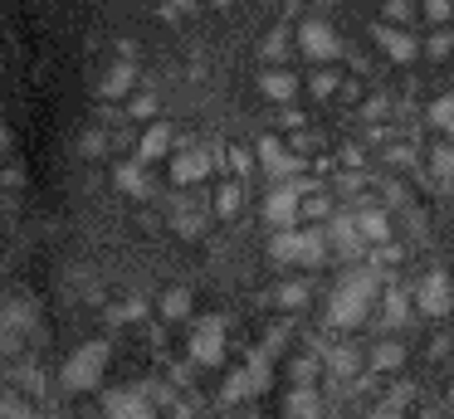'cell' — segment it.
<instances>
[{"mask_svg":"<svg viewBox=\"0 0 454 419\" xmlns=\"http://www.w3.org/2000/svg\"><path fill=\"white\" fill-rule=\"evenodd\" d=\"M372 302H376L372 292H356V288H347V283H337L333 298H327V327H333V331L362 327L366 312H372Z\"/></svg>","mask_w":454,"mask_h":419,"instance_id":"cell-1","label":"cell"},{"mask_svg":"<svg viewBox=\"0 0 454 419\" xmlns=\"http://www.w3.org/2000/svg\"><path fill=\"white\" fill-rule=\"evenodd\" d=\"M103 366H108V346H103V341H89L83 351H74V356L64 361V385H69V390H89L93 380L103 376Z\"/></svg>","mask_w":454,"mask_h":419,"instance_id":"cell-2","label":"cell"},{"mask_svg":"<svg viewBox=\"0 0 454 419\" xmlns=\"http://www.w3.org/2000/svg\"><path fill=\"white\" fill-rule=\"evenodd\" d=\"M294 44L303 49L308 58H317V64H333V58H342V44H337V35L323 25V19H303L294 35Z\"/></svg>","mask_w":454,"mask_h":419,"instance_id":"cell-3","label":"cell"},{"mask_svg":"<svg viewBox=\"0 0 454 419\" xmlns=\"http://www.w3.org/2000/svg\"><path fill=\"white\" fill-rule=\"evenodd\" d=\"M220 356H225V322L220 317L196 322V331H191V361L196 366H215Z\"/></svg>","mask_w":454,"mask_h":419,"instance_id":"cell-4","label":"cell"},{"mask_svg":"<svg viewBox=\"0 0 454 419\" xmlns=\"http://www.w3.org/2000/svg\"><path fill=\"white\" fill-rule=\"evenodd\" d=\"M352 224H356V234L366 239V249L391 239V214H386L381 200H362V205H356V214H352Z\"/></svg>","mask_w":454,"mask_h":419,"instance_id":"cell-5","label":"cell"},{"mask_svg":"<svg viewBox=\"0 0 454 419\" xmlns=\"http://www.w3.org/2000/svg\"><path fill=\"white\" fill-rule=\"evenodd\" d=\"M323 234H327V244L337 249V259H342V263H356V259L366 253V239L356 234L352 214H333V224H327Z\"/></svg>","mask_w":454,"mask_h":419,"instance_id":"cell-6","label":"cell"},{"mask_svg":"<svg viewBox=\"0 0 454 419\" xmlns=\"http://www.w3.org/2000/svg\"><path fill=\"white\" fill-rule=\"evenodd\" d=\"M264 220L274 224V229H288V224H298V181L294 185H274L264 200Z\"/></svg>","mask_w":454,"mask_h":419,"instance_id":"cell-7","label":"cell"},{"mask_svg":"<svg viewBox=\"0 0 454 419\" xmlns=\"http://www.w3.org/2000/svg\"><path fill=\"white\" fill-rule=\"evenodd\" d=\"M411 302L425 312V317H434V322H440L444 312H450V292H444V273H430V278H420V283H415Z\"/></svg>","mask_w":454,"mask_h":419,"instance_id":"cell-8","label":"cell"},{"mask_svg":"<svg viewBox=\"0 0 454 419\" xmlns=\"http://www.w3.org/2000/svg\"><path fill=\"white\" fill-rule=\"evenodd\" d=\"M103 409H108V419H152V405L142 390H113Z\"/></svg>","mask_w":454,"mask_h":419,"instance_id":"cell-9","label":"cell"},{"mask_svg":"<svg viewBox=\"0 0 454 419\" xmlns=\"http://www.w3.org/2000/svg\"><path fill=\"white\" fill-rule=\"evenodd\" d=\"M171 136H176V127H171V122H152L147 132L137 136V166L161 161V156L171 151Z\"/></svg>","mask_w":454,"mask_h":419,"instance_id":"cell-10","label":"cell"},{"mask_svg":"<svg viewBox=\"0 0 454 419\" xmlns=\"http://www.w3.org/2000/svg\"><path fill=\"white\" fill-rule=\"evenodd\" d=\"M259 161L269 166V175H274V181H288L294 171H303V161H298V156H288L274 136H264V142H259Z\"/></svg>","mask_w":454,"mask_h":419,"instance_id":"cell-11","label":"cell"},{"mask_svg":"<svg viewBox=\"0 0 454 419\" xmlns=\"http://www.w3.org/2000/svg\"><path fill=\"white\" fill-rule=\"evenodd\" d=\"M206 175H210V156L206 151L171 156V181H176V185H196V181H206Z\"/></svg>","mask_w":454,"mask_h":419,"instance_id":"cell-12","label":"cell"},{"mask_svg":"<svg viewBox=\"0 0 454 419\" xmlns=\"http://www.w3.org/2000/svg\"><path fill=\"white\" fill-rule=\"evenodd\" d=\"M376 44H381L395 64H411V58L420 54V44H415L411 35H401V29H391V25H376Z\"/></svg>","mask_w":454,"mask_h":419,"instance_id":"cell-13","label":"cell"},{"mask_svg":"<svg viewBox=\"0 0 454 419\" xmlns=\"http://www.w3.org/2000/svg\"><path fill=\"white\" fill-rule=\"evenodd\" d=\"M284 419H323L317 390L313 385H294V395H288V405H284Z\"/></svg>","mask_w":454,"mask_h":419,"instance_id":"cell-14","label":"cell"},{"mask_svg":"<svg viewBox=\"0 0 454 419\" xmlns=\"http://www.w3.org/2000/svg\"><path fill=\"white\" fill-rule=\"evenodd\" d=\"M259 93H264L269 103H288V97H298V78L284 74V68H274V74H259Z\"/></svg>","mask_w":454,"mask_h":419,"instance_id":"cell-15","label":"cell"},{"mask_svg":"<svg viewBox=\"0 0 454 419\" xmlns=\"http://www.w3.org/2000/svg\"><path fill=\"white\" fill-rule=\"evenodd\" d=\"M323 259H327V234H323V229H303V234H298L294 263H303V268H317Z\"/></svg>","mask_w":454,"mask_h":419,"instance_id":"cell-16","label":"cell"},{"mask_svg":"<svg viewBox=\"0 0 454 419\" xmlns=\"http://www.w3.org/2000/svg\"><path fill=\"white\" fill-rule=\"evenodd\" d=\"M356 361H362V356H356L352 346H333L323 366H327V376H333V380H352L356 376Z\"/></svg>","mask_w":454,"mask_h":419,"instance_id":"cell-17","label":"cell"},{"mask_svg":"<svg viewBox=\"0 0 454 419\" xmlns=\"http://www.w3.org/2000/svg\"><path fill=\"white\" fill-rule=\"evenodd\" d=\"M401 361H405L401 341L386 337V341H376V346H372V370H381V376H386V370H401Z\"/></svg>","mask_w":454,"mask_h":419,"instance_id":"cell-18","label":"cell"},{"mask_svg":"<svg viewBox=\"0 0 454 419\" xmlns=\"http://www.w3.org/2000/svg\"><path fill=\"white\" fill-rule=\"evenodd\" d=\"M239 205H245V181H225L220 185V195H215V210H220V220H235L239 214Z\"/></svg>","mask_w":454,"mask_h":419,"instance_id":"cell-19","label":"cell"},{"mask_svg":"<svg viewBox=\"0 0 454 419\" xmlns=\"http://www.w3.org/2000/svg\"><path fill=\"white\" fill-rule=\"evenodd\" d=\"M254 376H249V370L245 366H239L235 370V376H225V385H220V400H225V405H239V400H245V395H254Z\"/></svg>","mask_w":454,"mask_h":419,"instance_id":"cell-20","label":"cell"},{"mask_svg":"<svg viewBox=\"0 0 454 419\" xmlns=\"http://www.w3.org/2000/svg\"><path fill=\"white\" fill-rule=\"evenodd\" d=\"M294 253H298V224L274 229V239H269V259H274V263H294Z\"/></svg>","mask_w":454,"mask_h":419,"instance_id":"cell-21","label":"cell"},{"mask_svg":"<svg viewBox=\"0 0 454 419\" xmlns=\"http://www.w3.org/2000/svg\"><path fill=\"white\" fill-rule=\"evenodd\" d=\"M405 312H411V298H405V288H386V327H401Z\"/></svg>","mask_w":454,"mask_h":419,"instance_id":"cell-22","label":"cell"},{"mask_svg":"<svg viewBox=\"0 0 454 419\" xmlns=\"http://www.w3.org/2000/svg\"><path fill=\"white\" fill-rule=\"evenodd\" d=\"M132 78H137V74H132V64H118L108 78H103V97H122L132 88Z\"/></svg>","mask_w":454,"mask_h":419,"instance_id":"cell-23","label":"cell"},{"mask_svg":"<svg viewBox=\"0 0 454 419\" xmlns=\"http://www.w3.org/2000/svg\"><path fill=\"white\" fill-rule=\"evenodd\" d=\"M118 185H122L128 195H147V190H152V181L137 171V161H132V166H118Z\"/></svg>","mask_w":454,"mask_h":419,"instance_id":"cell-24","label":"cell"},{"mask_svg":"<svg viewBox=\"0 0 454 419\" xmlns=\"http://www.w3.org/2000/svg\"><path fill=\"white\" fill-rule=\"evenodd\" d=\"M317 366H323L317 356H294V366H288L294 385H313V380H317Z\"/></svg>","mask_w":454,"mask_h":419,"instance_id":"cell-25","label":"cell"},{"mask_svg":"<svg viewBox=\"0 0 454 419\" xmlns=\"http://www.w3.org/2000/svg\"><path fill=\"white\" fill-rule=\"evenodd\" d=\"M274 302H278V307H303V302H308V283H278Z\"/></svg>","mask_w":454,"mask_h":419,"instance_id":"cell-26","label":"cell"},{"mask_svg":"<svg viewBox=\"0 0 454 419\" xmlns=\"http://www.w3.org/2000/svg\"><path fill=\"white\" fill-rule=\"evenodd\" d=\"M450 166H454V156H450V146H434V156H430V171H434V185H440V190H444V185H450Z\"/></svg>","mask_w":454,"mask_h":419,"instance_id":"cell-27","label":"cell"},{"mask_svg":"<svg viewBox=\"0 0 454 419\" xmlns=\"http://www.w3.org/2000/svg\"><path fill=\"white\" fill-rule=\"evenodd\" d=\"M288 44H294V35H288V29H274V35L264 39V58H269V64L288 58Z\"/></svg>","mask_w":454,"mask_h":419,"instance_id":"cell-28","label":"cell"},{"mask_svg":"<svg viewBox=\"0 0 454 419\" xmlns=\"http://www.w3.org/2000/svg\"><path fill=\"white\" fill-rule=\"evenodd\" d=\"M171 224H176V229H186V234H196L200 229V214H196V205H171Z\"/></svg>","mask_w":454,"mask_h":419,"instance_id":"cell-29","label":"cell"},{"mask_svg":"<svg viewBox=\"0 0 454 419\" xmlns=\"http://www.w3.org/2000/svg\"><path fill=\"white\" fill-rule=\"evenodd\" d=\"M430 122H434V132H450V122H454V103H450L444 93L430 103Z\"/></svg>","mask_w":454,"mask_h":419,"instance_id":"cell-30","label":"cell"},{"mask_svg":"<svg viewBox=\"0 0 454 419\" xmlns=\"http://www.w3.org/2000/svg\"><path fill=\"white\" fill-rule=\"evenodd\" d=\"M225 161H230V171H235L239 181H245V175H249V166H254V156H249L245 146H225Z\"/></svg>","mask_w":454,"mask_h":419,"instance_id":"cell-31","label":"cell"},{"mask_svg":"<svg viewBox=\"0 0 454 419\" xmlns=\"http://www.w3.org/2000/svg\"><path fill=\"white\" fill-rule=\"evenodd\" d=\"M161 307H167V317H186V312H191V292L186 288H171Z\"/></svg>","mask_w":454,"mask_h":419,"instance_id":"cell-32","label":"cell"},{"mask_svg":"<svg viewBox=\"0 0 454 419\" xmlns=\"http://www.w3.org/2000/svg\"><path fill=\"white\" fill-rule=\"evenodd\" d=\"M337 88H342V83H337V74H333V68H323V74H313V93H317V97H333Z\"/></svg>","mask_w":454,"mask_h":419,"instance_id":"cell-33","label":"cell"},{"mask_svg":"<svg viewBox=\"0 0 454 419\" xmlns=\"http://www.w3.org/2000/svg\"><path fill=\"white\" fill-rule=\"evenodd\" d=\"M152 113H157V93H137V97H132V117H137V122H142V117H152Z\"/></svg>","mask_w":454,"mask_h":419,"instance_id":"cell-34","label":"cell"},{"mask_svg":"<svg viewBox=\"0 0 454 419\" xmlns=\"http://www.w3.org/2000/svg\"><path fill=\"white\" fill-rule=\"evenodd\" d=\"M425 15H430L434 25H450V0H425Z\"/></svg>","mask_w":454,"mask_h":419,"instance_id":"cell-35","label":"cell"},{"mask_svg":"<svg viewBox=\"0 0 454 419\" xmlns=\"http://www.w3.org/2000/svg\"><path fill=\"white\" fill-rule=\"evenodd\" d=\"M430 58H450V29H440V35L430 39Z\"/></svg>","mask_w":454,"mask_h":419,"instance_id":"cell-36","label":"cell"},{"mask_svg":"<svg viewBox=\"0 0 454 419\" xmlns=\"http://www.w3.org/2000/svg\"><path fill=\"white\" fill-rule=\"evenodd\" d=\"M386 15H391L395 25H405V19H411V0H391V5H386Z\"/></svg>","mask_w":454,"mask_h":419,"instance_id":"cell-37","label":"cell"},{"mask_svg":"<svg viewBox=\"0 0 454 419\" xmlns=\"http://www.w3.org/2000/svg\"><path fill=\"white\" fill-rule=\"evenodd\" d=\"M386 113H391V97H381V93L366 97V117H386Z\"/></svg>","mask_w":454,"mask_h":419,"instance_id":"cell-38","label":"cell"},{"mask_svg":"<svg viewBox=\"0 0 454 419\" xmlns=\"http://www.w3.org/2000/svg\"><path fill=\"white\" fill-rule=\"evenodd\" d=\"M176 5H181V10H191L196 0H167V5H161V15H167V19H176Z\"/></svg>","mask_w":454,"mask_h":419,"instance_id":"cell-39","label":"cell"},{"mask_svg":"<svg viewBox=\"0 0 454 419\" xmlns=\"http://www.w3.org/2000/svg\"><path fill=\"white\" fill-rule=\"evenodd\" d=\"M372 419H401V415H395V405H381V409H376Z\"/></svg>","mask_w":454,"mask_h":419,"instance_id":"cell-40","label":"cell"},{"mask_svg":"<svg viewBox=\"0 0 454 419\" xmlns=\"http://www.w3.org/2000/svg\"><path fill=\"white\" fill-rule=\"evenodd\" d=\"M0 146H11V132H5V122H0Z\"/></svg>","mask_w":454,"mask_h":419,"instance_id":"cell-41","label":"cell"},{"mask_svg":"<svg viewBox=\"0 0 454 419\" xmlns=\"http://www.w3.org/2000/svg\"><path fill=\"white\" fill-rule=\"evenodd\" d=\"M210 5H235V0H210Z\"/></svg>","mask_w":454,"mask_h":419,"instance_id":"cell-42","label":"cell"},{"mask_svg":"<svg viewBox=\"0 0 454 419\" xmlns=\"http://www.w3.org/2000/svg\"><path fill=\"white\" fill-rule=\"evenodd\" d=\"M323 5H333V0H323Z\"/></svg>","mask_w":454,"mask_h":419,"instance_id":"cell-43","label":"cell"}]
</instances>
